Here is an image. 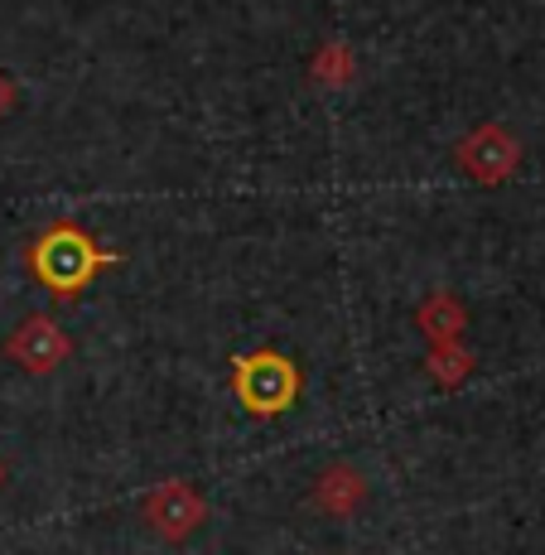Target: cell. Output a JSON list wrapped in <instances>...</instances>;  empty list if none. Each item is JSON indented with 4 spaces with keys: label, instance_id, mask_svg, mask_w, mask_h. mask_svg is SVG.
I'll return each mask as SVG.
<instances>
[{
    "label": "cell",
    "instance_id": "ba28073f",
    "mask_svg": "<svg viewBox=\"0 0 545 555\" xmlns=\"http://www.w3.org/2000/svg\"><path fill=\"white\" fill-rule=\"evenodd\" d=\"M468 372H473V353H468L458 338H440V344H430V353H425V377L440 382L444 391L464 387Z\"/></svg>",
    "mask_w": 545,
    "mask_h": 555
},
{
    "label": "cell",
    "instance_id": "30bf717a",
    "mask_svg": "<svg viewBox=\"0 0 545 555\" xmlns=\"http://www.w3.org/2000/svg\"><path fill=\"white\" fill-rule=\"evenodd\" d=\"M15 98H20V92H15V78H10V73H0V121L15 112Z\"/></svg>",
    "mask_w": 545,
    "mask_h": 555
},
{
    "label": "cell",
    "instance_id": "8fae6325",
    "mask_svg": "<svg viewBox=\"0 0 545 555\" xmlns=\"http://www.w3.org/2000/svg\"><path fill=\"white\" fill-rule=\"evenodd\" d=\"M0 483H5V464H0Z\"/></svg>",
    "mask_w": 545,
    "mask_h": 555
},
{
    "label": "cell",
    "instance_id": "5b68a950",
    "mask_svg": "<svg viewBox=\"0 0 545 555\" xmlns=\"http://www.w3.org/2000/svg\"><path fill=\"white\" fill-rule=\"evenodd\" d=\"M517 159H521L517 135H511L507 126H497V121L478 126V131H468L464 141L454 145V165L464 169L473 184H502V179L517 169Z\"/></svg>",
    "mask_w": 545,
    "mask_h": 555
},
{
    "label": "cell",
    "instance_id": "8992f818",
    "mask_svg": "<svg viewBox=\"0 0 545 555\" xmlns=\"http://www.w3.org/2000/svg\"><path fill=\"white\" fill-rule=\"evenodd\" d=\"M367 493H372L367 474H362L358 464H348V459H334V464L319 468L314 488H309V503L324 512V517L348 521V517H358V512L367 507Z\"/></svg>",
    "mask_w": 545,
    "mask_h": 555
},
{
    "label": "cell",
    "instance_id": "6da1fadb",
    "mask_svg": "<svg viewBox=\"0 0 545 555\" xmlns=\"http://www.w3.org/2000/svg\"><path fill=\"white\" fill-rule=\"evenodd\" d=\"M20 261H25L29 281H35L39 291H49L59 305H73V300L88 295V285L98 281L102 271L121 266L126 256L106 251L78 218H59V222H49L35 242H29Z\"/></svg>",
    "mask_w": 545,
    "mask_h": 555
},
{
    "label": "cell",
    "instance_id": "52a82bcc",
    "mask_svg": "<svg viewBox=\"0 0 545 555\" xmlns=\"http://www.w3.org/2000/svg\"><path fill=\"white\" fill-rule=\"evenodd\" d=\"M468 324V309L454 300L449 291H434L430 300H420V309H415V328H420L430 344H440V338H458Z\"/></svg>",
    "mask_w": 545,
    "mask_h": 555
},
{
    "label": "cell",
    "instance_id": "3957f363",
    "mask_svg": "<svg viewBox=\"0 0 545 555\" xmlns=\"http://www.w3.org/2000/svg\"><path fill=\"white\" fill-rule=\"evenodd\" d=\"M0 353L15 362L25 377H53L73 358V338L53 314H25L15 324V334L0 344Z\"/></svg>",
    "mask_w": 545,
    "mask_h": 555
},
{
    "label": "cell",
    "instance_id": "9c48e42d",
    "mask_svg": "<svg viewBox=\"0 0 545 555\" xmlns=\"http://www.w3.org/2000/svg\"><path fill=\"white\" fill-rule=\"evenodd\" d=\"M352 73H358V59H352V49H343V44H324L309 59V78H314L319 88H348Z\"/></svg>",
    "mask_w": 545,
    "mask_h": 555
},
{
    "label": "cell",
    "instance_id": "7a4b0ae2",
    "mask_svg": "<svg viewBox=\"0 0 545 555\" xmlns=\"http://www.w3.org/2000/svg\"><path fill=\"white\" fill-rule=\"evenodd\" d=\"M304 391V372L281 348H251L232 358V397L251 421H281Z\"/></svg>",
    "mask_w": 545,
    "mask_h": 555
},
{
    "label": "cell",
    "instance_id": "277c9868",
    "mask_svg": "<svg viewBox=\"0 0 545 555\" xmlns=\"http://www.w3.org/2000/svg\"><path fill=\"white\" fill-rule=\"evenodd\" d=\"M141 512H145V527L155 531L159 541L179 546V541H189L203 521H208V498H203L189 478H165L159 488L145 493Z\"/></svg>",
    "mask_w": 545,
    "mask_h": 555
}]
</instances>
